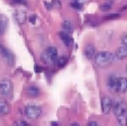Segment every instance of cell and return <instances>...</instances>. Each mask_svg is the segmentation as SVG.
Masks as SVG:
<instances>
[{"mask_svg":"<svg viewBox=\"0 0 127 126\" xmlns=\"http://www.w3.org/2000/svg\"><path fill=\"white\" fill-rule=\"evenodd\" d=\"M13 125H15V126H28L29 124L25 122V121H17V122L13 123Z\"/></svg>","mask_w":127,"mask_h":126,"instance_id":"obj_22","label":"cell"},{"mask_svg":"<svg viewBox=\"0 0 127 126\" xmlns=\"http://www.w3.org/2000/svg\"><path fill=\"white\" fill-rule=\"evenodd\" d=\"M3 58H4V60L7 62V64L9 65V66H13V65H14V55H13V53L10 52L9 49H8L7 53L4 54Z\"/></svg>","mask_w":127,"mask_h":126,"instance_id":"obj_15","label":"cell"},{"mask_svg":"<svg viewBox=\"0 0 127 126\" xmlns=\"http://www.w3.org/2000/svg\"><path fill=\"white\" fill-rule=\"evenodd\" d=\"M15 19H17L19 24H24L26 19H28V15L23 10H18L17 13H15Z\"/></svg>","mask_w":127,"mask_h":126,"instance_id":"obj_13","label":"cell"},{"mask_svg":"<svg viewBox=\"0 0 127 126\" xmlns=\"http://www.w3.org/2000/svg\"><path fill=\"white\" fill-rule=\"evenodd\" d=\"M8 18L4 14H0V35H3L8 28Z\"/></svg>","mask_w":127,"mask_h":126,"instance_id":"obj_11","label":"cell"},{"mask_svg":"<svg viewBox=\"0 0 127 126\" xmlns=\"http://www.w3.org/2000/svg\"><path fill=\"white\" fill-rule=\"evenodd\" d=\"M70 6L72 7L73 9H76V10H81V9H82V4H81L80 2H78V1H73V2H71Z\"/></svg>","mask_w":127,"mask_h":126,"instance_id":"obj_19","label":"cell"},{"mask_svg":"<svg viewBox=\"0 0 127 126\" xmlns=\"http://www.w3.org/2000/svg\"><path fill=\"white\" fill-rule=\"evenodd\" d=\"M51 4H52V8L55 7V9H59V8H60V3H59V1H58V0H52Z\"/></svg>","mask_w":127,"mask_h":126,"instance_id":"obj_20","label":"cell"},{"mask_svg":"<svg viewBox=\"0 0 127 126\" xmlns=\"http://www.w3.org/2000/svg\"><path fill=\"white\" fill-rule=\"evenodd\" d=\"M115 55V59H125L127 58V46L123 45L122 47H120L118 49H116V52L114 53Z\"/></svg>","mask_w":127,"mask_h":126,"instance_id":"obj_10","label":"cell"},{"mask_svg":"<svg viewBox=\"0 0 127 126\" xmlns=\"http://www.w3.org/2000/svg\"><path fill=\"white\" fill-rule=\"evenodd\" d=\"M112 109L114 110V113L117 117V121L120 125L126 126L127 125V104L123 100L116 99L113 103Z\"/></svg>","mask_w":127,"mask_h":126,"instance_id":"obj_1","label":"cell"},{"mask_svg":"<svg viewBox=\"0 0 127 126\" xmlns=\"http://www.w3.org/2000/svg\"><path fill=\"white\" fill-rule=\"evenodd\" d=\"M26 92H28V94L30 96L36 98V96L39 94V89L37 88V87H35V86H31V87H29V88H28Z\"/></svg>","mask_w":127,"mask_h":126,"instance_id":"obj_16","label":"cell"},{"mask_svg":"<svg viewBox=\"0 0 127 126\" xmlns=\"http://www.w3.org/2000/svg\"><path fill=\"white\" fill-rule=\"evenodd\" d=\"M10 111V106L8 102L4 99H0V116L1 115H7Z\"/></svg>","mask_w":127,"mask_h":126,"instance_id":"obj_12","label":"cell"},{"mask_svg":"<svg viewBox=\"0 0 127 126\" xmlns=\"http://www.w3.org/2000/svg\"><path fill=\"white\" fill-rule=\"evenodd\" d=\"M111 9V4L110 3H103L101 4V10L102 11H108Z\"/></svg>","mask_w":127,"mask_h":126,"instance_id":"obj_23","label":"cell"},{"mask_svg":"<svg viewBox=\"0 0 127 126\" xmlns=\"http://www.w3.org/2000/svg\"><path fill=\"white\" fill-rule=\"evenodd\" d=\"M67 63H68V58L67 57H59V58H57V62H56V64H57V66L59 67V68H63V67H65L66 65H67Z\"/></svg>","mask_w":127,"mask_h":126,"instance_id":"obj_18","label":"cell"},{"mask_svg":"<svg viewBox=\"0 0 127 126\" xmlns=\"http://www.w3.org/2000/svg\"><path fill=\"white\" fill-rule=\"evenodd\" d=\"M57 57H58V51L56 47L54 46H49L46 51H44L41 55V59L42 62L45 63L47 65H53L57 62Z\"/></svg>","mask_w":127,"mask_h":126,"instance_id":"obj_3","label":"cell"},{"mask_svg":"<svg viewBox=\"0 0 127 126\" xmlns=\"http://www.w3.org/2000/svg\"><path fill=\"white\" fill-rule=\"evenodd\" d=\"M107 87L111 92H118V77H116L115 75H111L107 79Z\"/></svg>","mask_w":127,"mask_h":126,"instance_id":"obj_6","label":"cell"},{"mask_svg":"<svg viewBox=\"0 0 127 126\" xmlns=\"http://www.w3.org/2000/svg\"><path fill=\"white\" fill-rule=\"evenodd\" d=\"M0 94L3 98L11 99L13 95V83L9 79L0 80Z\"/></svg>","mask_w":127,"mask_h":126,"instance_id":"obj_4","label":"cell"},{"mask_svg":"<svg viewBox=\"0 0 127 126\" xmlns=\"http://www.w3.org/2000/svg\"><path fill=\"white\" fill-rule=\"evenodd\" d=\"M59 37L62 38V41L64 42V44H65L67 47H69L72 45V43H73V40H72V37L69 35V33H67V32H59Z\"/></svg>","mask_w":127,"mask_h":126,"instance_id":"obj_9","label":"cell"},{"mask_svg":"<svg viewBox=\"0 0 127 126\" xmlns=\"http://www.w3.org/2000/svg\"><path fill=\"white\" fill-rule=\"evenodd\" d=\"M36 19H37V18H36V15H31L30 18H29V20L31 21V23H35V21H36Z\"/></svg>","mask_w":127,"mask_h":126,"instance_id":"obj_27","label":"cell"},{"mask_svg":"<svg viewBox=\"0 0 127 126\" xmlns=\"http://www.w3.org/2000/svg\"><path fill=\"white\" fill-rule=\"evenodd\" d=\"M83 53H84V56H86L88 59H90V60H91V59H94L95 55H96L95 48H94V46L92 45V44H88V45L84 47Z\"/></svg>","mask_w":127,"mask_h":126,"instance_id":"obj_8","label":"cell"},{"mask_svg":"<svg viewBox=\"0 0 127 126\" xmlns=\"http://www.w3.org/2000/svg\"><path fill=\"white\" fill-rule=\"evenodd\" d=\"M126 71H127V66H126Z\"/></svg>","mask_w":127,"mask_h":126,"instance_id":"obj_31","label":"cell"},{"mask_svg":"<svg viewBox=\"0 0 127 126\" xmlns=\"http://www.w3.org/2000/svg\"><path fill=\"white\" fill-rule=\"evenodd\" d=\"M88 125L89 126H97L99 124H97V122H95V121H91V122L88 123Z\"/></svg>","mask_w":127,"mask_h":126,"instance_id":"obj_28","label":"cell"},{"mask_svg":"<svg viewBox=\"0 0 127 126\" xmlns=\"http://www.w3.org/2000/svg\"><path fill=\"white\" fill-rule=\"evenodd\" d=\"M12 1L15 2V3H19V4H26L25 0H12Z\"/></svg>","mask_w":127,"mask_h":126,"instance_id":"obj_26","label":"cell"},{"mask_svg":"<svg viewBox=\"0 0 127 126\" xmlns=\"http://www.w3.org/2000/svg\"><path fill=\"white\" fill-rule=\"evenodd\" d=\"M121 42L123 45H126L127 46V34H124L123 36L121 37Z\"/></svg>","mask_w":127,"mask_h":126,"instance_id":"obj_24","label":"cell"},{"mask_svg":"<svg viewBox=\"0 0 127 126\" xmlns=\"http://www.w3.org/2000/svg\"><path fill=\"white\" fill-rule=\"evenodd\" d=\"M112 106H113V102L108 96H104L102 99V111L104 114H108L112 110Z\"/></svg>","mask_w":127,"mask_h":126,"instance_id":"obj_7","label":"cell"},{"mask_svg":"<svg viewBox=\"0 0 127 126\" xmlns=\"http://www.w3.org/2000/svg\"><path fill=\"white\" fill-rule=\"evenodd\" d=\"M114 60H115L114 53H111V52H106V51L100 52V53H97L94 57L95 65L99 67H102V68L112 65Z\"/></svg>","mask_w":127,"mask_h":126,"instance_id":"obj_2","label":"cell"},{"mask_svg":"<svg viewBox=\"0 0 127 126\" xmlns=\"http://www.w3.org/2000/svg\"><path fill=\"white\" fill-rule=\"evenodd\" d=\"M24 113L26 115V117L31 120H37L39 116L42 115V109L37 105H26L24 109Z\"/></svg>","mask_w":127,"mask_h":126,"instance_id":"obj_5","label":"cell"},{"mask_svg":"<svg viewBox=\"0 0 127 126\" xmlns=\"http://www.w3.org/2000/svg\"><path fill=\"white\" fill-rule=\"evenodd\" d=\"M118 17H120V14H111V15H107L106 19H107V20H111V19H115V18L117 19Z\"/></svg>","mask_w":127,"mask_h":126,"instance_id":"obj_25","label":"cell"},{"mask_svg":"<svg viewBox=\"0 0 127 126\" xmlns=\"http://www.w3.org/2000/svg\"><path fill=\"white\" fill-rule=\"evenodd\" d=\"M63 29H64L65 32L71 33V32H73V24L70 22V21H64L63 22Z\"/></svg>","mask_w":127,"mask_h":126,"instance_id":"obj_17","label":"cell"},{"mask_svg":"<svg viewBox=\"0 0 127 126\" xmlns=\"http://www.w3.org/2000/svg\"><path fill=\"white\" fill-rule=\"evenodd\" d=\"M51 125H58V123H56V122H52V123H51Z\"/></svg>","mask_w":127,"mask_h":126,"instance_id":"obj_30","label":"cell"},{"mask_svg":"<svg viewBox=\"0 0 127 126\" xmlns=\"http://www.w3.org/2000/svg\"><path fill=\"white\" fill-rule=\"evenodd\" d=\"M7 51H8V48H6V47L2 45L1 43H0V56L3 57V56H4V54L7 53Z\"/></svg>","mask_w":127,"mask_h":126,"instance_id":"obj_21","label":"cell"},{"mask_svg":"<svg viewBox=\"0 0 127 126\" xmlns=\"http://www.w3.org/2000/svg\"><path fill=\"white\" fill-rule=\"evenodd\" d=\"M118 91L120 92H126L127 91V79L124 77L118 78Z\"/></svg>","mask_w":127,"mask_h":126,"instance_id":"obj_14","label":"cell"},{"mask_svg":"<svg viewBox=\"0 0 127 126\" xmlns=\"http://www.w3.org/2000/svg\"><path fill=\"white\" fill-rule=\"evenodd\" d=\"M43 68H42V67H39V66H35V71L36 72H42V71H43Z\"/></svg>","mask_w":127,"mask_h":126,"instance_id":"obj_29","label":"cell"}]
</instances>
